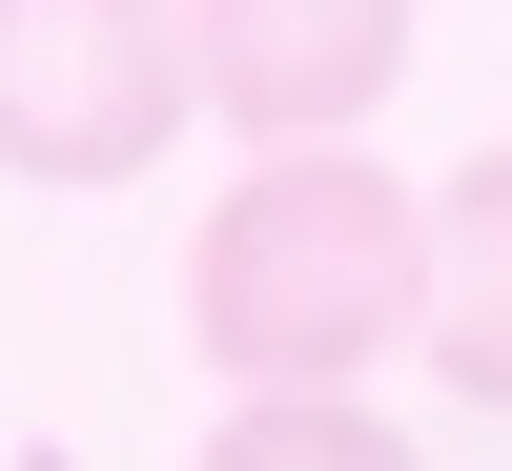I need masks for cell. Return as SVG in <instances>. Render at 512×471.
<instances>
[{
  "label": "cell",
  "instance_id": "3",
  "mask_svg": "<svg viewBox=\"0 0 512 471\" xmlns=\"http://www.w3.org/2000/svg\"><path fill=\"white\" fill-rule=\"evenodd\" d=\"M205 123L246 144H369V103L410 82V0H185Z\"/></svg>",
  "mask_w": 512,
  "mask_h": 471
},
{
  "label": "cell",
  "instance_id": "4",
  "mask_svg": "<svg viewBox=\"0 0 512 471\" xmlns=\"http://www.w3.org/2000/svg\"><path fill=\"white\" fill-rule=\"evenodd\" d=\"M431 390L512 431V144H472V185H431Z\"/></svg>",
  "mask_w": 512,
  "mask_h": 471
},
{
  "label": "cell",
  "instance_id": "2",
  "mask_svg": "<svg viewBox=\"0 0 512 471\" xmlns=\"http://www.w3.org/2000/svg\"><path fill=\"white\" fill-rule=\"evenodd\" d=\"M205 123L185 0H0V164L21 185H144Z\"/></svg>",
  "mask_w": 512,
  "mask_h": 471
},
{
  "label": "cell",
  "instance_id": "5",
  "mask_svg": "<svg viewBox=\"0 0 512 471\" xmlns=\"http://www.w3.org/2000/svg\"><path fill=\"white\" fill-rule=\"evenodd\" d=\"M205 471H431V451H410V431H390L369 390H226Z\"/></svg>",
  "mask_w": 512,
  "mask_h": 471
},
{
  "label": "cell",
  "instance_id": "1",
  "mask_svg": "<svg viewBox=\"0 0 512 471\" xmlns=\"http://www.w3.org/2000/svg\"><path fill=\"white\" fill-rule=\"evenodd\" d=\"M185 349L226 390H369L431 349V185L369 144H246V185L185 226Z\"/></svg>",
  "mask_w": 512,
  "mask_h": 471
}]
</instances>
